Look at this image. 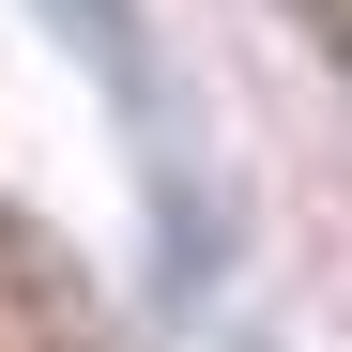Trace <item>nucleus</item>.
<instances>
[{
    "mask_svg": "<svg viewBox=\"0 0 352 352\" xmlns=\"http://www.w3.org/2000/svg\"><path fill=\"white\" fill-rule=\"evenodd\" d=\"M46 31H62L77 62L107 77V92H123V123H168V92H153V46H138V16H123V0H46Z\"/></svg>",
    "mask_w": 352,
    "mask_h": 352,
    "instance_id": "nucleus-1",
    "label": "nucleus"
}]
</instances>
